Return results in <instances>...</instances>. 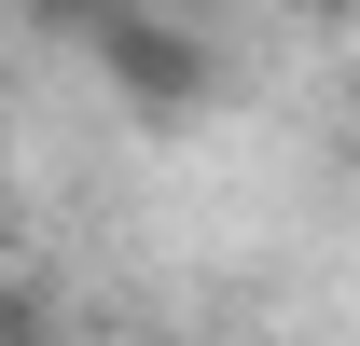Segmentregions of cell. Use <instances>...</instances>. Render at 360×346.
Segmentation results:
<instances>
[{
    "label": "cell",
    "mask_w": 360,
    "mask_h": 346,
    "mask_svg": "<svg viewBox=\"0 0 360 346\" xmlns=\"http://www.w3.org/2000/svg\"><path fill=\"white\" fill-rule=\"evenodd\" d=\"M84 56H97V84L125 97L139 125H194L208 97H222V56H208V28L194 14H153V0H111L84 28Z\"/></svg>",
    "instance_id": "6da1fadb"
},
{
    "label": "cell",
    "mask_w": 360,
    "mask_h": 346,
    "mask_svg": "<svg viewBox=\"0 0 360 346\" xmlns=\"http://www.w3.org/2000/svg\"><path fill=\"white\" fill-rule=\"evenodd\" d=\"M70 319H56V291L42 277H0V346H56Z\"/></svg>",
    "instance_id": "7a4b0ae2"
},
{
    "label": "cell",
    "mask_w": 360,
    "mask_h": 346,
    "mask_svg": "<svg viewBox=\"0 0 360 346\" xmlns=\"http://www.w3.org/2000/svg\"><path fill=\"white\" fill-rule=\"evenodd\" d=\"M14 14H28V42H84V28L111 14V0H14Z\"/></svg>",
    "instance_id": "3957f363"
},
{
    "label": "cell",
    "mask_w": 360,
    "mask_h": 346,
    "mask_svg": "<svg viewBox=\"0 0 360 346\" xmlns=\"http://www.w3.org/2000/svg\"><path fill=\"white\" fill-rule=\"evenodd\" d=\"M291 14H305V28H347V14H360V0H291Z\"/></svg>",
    "instance_id": "277c9868"
},
{
    "label": "cell",
    "mask_w": 360,
    "mask_h": 346,
    "mask_svg": "<svg viewBox=\"0 0 360 346\" xmlns=\"http://www.w3.org/2000/svg\"><path fill=\"white\" fill-rule=\"evenodd\" d=\"M0 111H14V97H0Z\"/></svg>",
    "instance_id": "5b68a950"
}]
</instances>
